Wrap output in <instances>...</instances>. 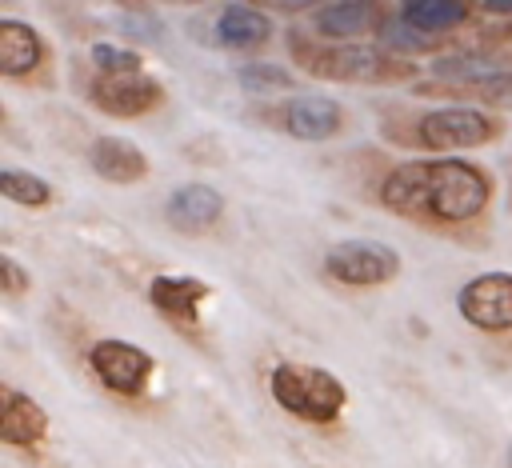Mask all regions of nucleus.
Listing matches in <instances>:
<instances>
[{"instance_id":"f257e3e1","label":"nucleus","mask_w":512,"mask_h":468,"mask_svg":"<svg viewBox=\"0 0 512 468\" xmlns=\"http://www.w3.org/2000/svg\"><path fill=\"white\" fill-rule=\"evenodd\" d=\"M380 204L404 220H424L436 228H456L484 216L492 200V172L460 156L404 160L384 172Z\"/></svg>"},{"instance_id":"6e6552de","label":"nucleus","mask_w":512,"mask_h":468,"mask_svg":"<svg viewBox=\"0 0 512 468\" xmlns=\"http://www.w3.org/2000/svg\"><path fill=\"white\" fill-rule=\"evenodd\" d=\"M456 308L480 332H512V272H480L464 280Z\"/></svg>"},{"instance_id":"423d86ee","label":"nucleus","mask_w":512,"mask_h":468,"mask_svg":"<svg viewBox=\"0 0 512 468\" xmlns=\"http://www.w3.org/2000/svg\"><path fill=\"white\" fill-rule=\"evenodd\" d=\"M88 368L92 376L116 392V396H144L148 384H152V372H156V360L140 348V344H128V340H116V336H104L88 348Z\"/></svg>"},{"instance_id":"ddd939ff","label":"nucleus","mask_w":512,"mask_h":468,"mask_svg":"<svg viewBox=\"0 0 512 468\" xmlns=\"http://www.w3.org/2000/svg\"><path fill=\"white\" fill-rule=\"evenodd\" d=\"M48 436V412L20 388H0V440L8 448H36Z\"/></svg>"},{"instance_id":"393cba45","label":"nucleus","mask_w":512,"mask_h":468,"mask_svg":"<svg viewBox=\"0 0 512 468\" xmlns=\"http://www.w3.org/2000/svg\"><path fill=\"white\" fill-rule=\"evenodd\" d=\"M504 460H508V468H512V444H508V456H504Z\"/></svg>"},{"instance_id":"dca6fc26","label":"nucleus","mask_w":512,"mask_h":468,"mask_svg":"<svg viewBox=\"0 0 512 468\" xmlns=\"http://www.w3.org/2000/svg\"><path fill=\"white\" fill-rule=\"evenodd\" d=\"M44 60H48L44 36H40L32 24L4 16V20H0V72H4L8 80H24V76H32Z\"/></svg>"},{"instance_id":"20e7f679","label":"nucleus","mask_w":512,"mask_h":468,"mask_svg":"<svg viewBox=\"0 0 512 468\" xmlns=\"http://www.w3.org/2000/svg\"><path fill=\"white\" fill-rule=\"evenodd\" d=\"M504 136V120L484 112L480 104H444L424 112L412 124V140L436 156H452L460 148H480Z\"/></svg>"},{"instance_id":"4468645a","label":"nucleus","mask_w":512,"mask_h":468,"mask_svg":"<svg viewBox=\"0 0 512 468\" xmlns=\"http://www.w3.org/2000/svg\"><path fill=\"white\" fill-rule=\"evenodd\" d=\"M88 164L108 184H140L148 176V168H152L144 148L124 140V136H96L88 144Z\"/></svg>"},{"instance_id":"5701e85b","label":"nucleus","mask_w":512,"mask_h":468,"mask_svg":"<svg viewBox=\"0 0 512 468\" xmlns=\"http://www.w3.org/2000/svg\"><path fill=\"white\" fill-rule=\"evenodd\" d=\"M276 12H304V8H320V0H260Z\"/></svg>"},{"instance_id":"a878e982","label":"nucleus","mask_w":512,"mask_h":468,"mask_svg":"<svg viewBox=\"0 0 512 468\" xmlns=\"http://www.w3.org/2000/svg\"><path fill=\"white\" fill-rule=\"evenodd\" d=\"M180 4H204V0H180Z\"/></svg>"},{"instance_id":"2eb2a0df","label":"nucleus","mask_w":512,"mask_h":468,"mask_svg":"<svg viewBox=\"0 0 512 468\" xmlns=\"http://www.w3.org/2000/svg\"><path fill=\"white\" fill-rule=\"evenodd\" d=\"M272 16L256 4H244V0H232L220 8L216 16V40L232 52H256L272 40Z\"/></svg>"},{"instance_id":"0eeeda50","label":"nucleus","mask_w":512,"mask_h":468,"mask_svg":"<svg viewBox=\"0 0 512 468\" xmlns=\"http://www.w3.org/2000/svg\"><path fill=\"white\" fill-rule=\"evenodd\" d=\"M88 100L104 116L136 120V116H144V112L164 104V88L144 68H136V72H96V80L88 88Z\"/></svg>"},{"instance_id":"b1692460","label":"nucleus","mask_w":512,"mask_h":468,"mask_svg":"<svg viewBox=\"0 0 512 468\" xmlns=\"http://www.w3.org/2000/svg\"><path fill=\"white\" fill-rule=\"evenodd\" d=\"M480 12H488V16H512V0H480Z\"/></svg>"},{"instance_id":"f3484780","label":"nucleus","mask_w":512,"mask_h":468,"mask_svg":"<svg viewBox=\"0 0 512 468\" xmlns=\"http://www.w3.org/2000/svg\"><path fill=\"white\" fill-rule=\"evenodd\" d=\"M472 4L468 0H400V20L424 36H444L468 20Z\"/></svg>"},{"instance_id":"412c9836","label":"nucleus","mask_w":512,"mask_h":468,"mask_svg":"<svg viewBox=\"0 0 512 468\" xmlns=\"http://www.w3.org/2000/svg\"><path fill=\"white\" fill-rule=\"evenodd\" d=\"M92 64L96 72H136L144 68V56L120 44H92Z\"/></svg>"},{"instance_id":"f8f14e48","label":"nucleus","mask_w":512,"mask_h":468,"mask_svg":"<svg viewBox=\"0 0 512 468\" xmlns=\"http://www.w3.org/2000/svg\"><path fill=\"white\" fill-rule=\"evenodd\" d=\"M376 28H380V4L376 0H328L312 16V32L320 40H332V44L364 40Z\"/></svg>"},{"instance_id":"1a4fd4ad","label":"nucleus","mask_w":512,"mask_h":468,"mask_svg":"<svg viewBox=\"0 0 512 468\" xmlns=\"http://www.w3.org/2000/svg\"><path fill=\"white\" fill-rule=\"evenodd\" d=\"M268 116H276V124L296 136V140H332L344 128V104L324 96V92H304V96H288L284 104L268 108Z\"/></svg>"},{"instance_id":"aec40b11","label":"nucleus","mask_w":512,"mask_h":468,"mask_svg":"<svg viewBox=\"0 0 512 468\" xmlns=\"http://www.w3.org/2000/svg\"><path fill=\"white\" fill-rule=\"evenodd\" d=\"M236 84L244 92H256V96H268V92H288L296 84V76L284 68V64H272V60H252V64H240L236 68Z\"/></svg>"},{"instance_id":"7ed1b4c3","label":"nucleus","mask_w":512,"mask_h":468,"mask_svg":"<svg viewBox=\"0 0 512 468\" xmlns=\"http://www.w3.org/2000/svg\"><path fill=\"white\" fill-rule=\"evenodd\" d=\"M268 392L288 416L308 420V424H332L348 404V388L336 372L300 364V360L276 364L268 376Z\"/></svg>"},{"instance_id":"bb28decb","label":"nucleus","mask_w":512,"mask_h":468,"mask_svg":"<svg viewBox=\"0 0 512 468\" xmlns=\"http://www.w3.org/2000/svg\"><path fill=\"white\" fill-rule=\"evenodd\" d=\"M120 4H140V0H120Z\"/></svg>"},{"instance_id":"9d476101","label":"nucleus","mask_w":512,"mask_h":468,"mask_svg":"<svg viewBox=\"0 0 512 468\" xmlns=\"http://www.w3.org/2000/svg\"><path fill=\"white\" fill-rule=\"evenodd\" d=\"M208 296H212V284H204L200 276L164 272V276H152V284H148V304L168 324H176L180 332H196L200 328V308H204Z\"/></svg>"},{"instance_id":"a211bd4d","label":"nucleus","mask_w":512,"mask_h":468,"mask_svg":"<svg viewBox=\"0 0 512 468\" xmlns=\"http://www.w3.org/2000/svg\"><path fill=\"white\" fill-rule=\"evenodd\" d=\"M424 92H444V96H464L468 104H496V108H512V68H488L464 84H428Z\"/></svg>"},{"instance_id":"4be33fe9","label":"nucleus","mask_w":512,"mask_h":468,"mask_svg":"<svg viewBox=\"0 0 512 468\" xmlns=\"http://www.w3.org/2000/svg\"><path fill=\"white\" fill-rule=\"evenodd\" d=\"M0 288H4V296H8V300H20V296L32 288L28 268H24L12 252H4V256H0Z\"/></svg>"},{"instance_id":"39448f33","label":"nucleus","mask_w":512,"mask_h":468,"mask_svg":"<svg viewBox=\"0 0 512 468\" xmlns=\"http://www.w3.org/2000/svg\"><path fill=\"white\" fill-rule=\"evenodd\" d=\"M324 272L344 288H376L400 276V256L376 240H336L324 252Z\"/></svg>"},{"instance_id":"9b49d317","label":"nucleus","mask_w":512,"mask_h":468,"mask_svg":"<svg viewBox=\"0 0 512 468\" xmlns=\"http://www.w3.org/2000/svg\"><path fill=\"white\" fill-rule=\"evenodd\" d=\"M220 220H224V196L204 180L180 184L164 204V224L180 236H204Z\"/></svg>"},{"instance_id":"f03ea898","label":"nucleus","mask_w":512,"mask_h":468,"mask_svg":"<svg viewBox=\"0 0 512 468\" xmlns=\"http://www.w3.org/2000/svg\"><path fill=\"white\" fill-rule=\"evenodd\" d=\"M288 52L292 60L316 76V80H336V84H404L416 80V60L388 52L384 44H368V40H352V44H308V36L292 32L288 36Z\"/></svg>"},{"instance_id":"6ab92c4d","label":"nucleus","mask_w":512,"mask_h":468,"mask_svg":"<svg viewBox=\"0 0 512 468\" xmlns=\"http://www.w3.org/2000/svg\"><path fill=\"white\" fill-rule=\"evenodd\" d=\"M0 196L24 208H44L52 200V188L44 176L24 172V168H0Z\"/></svg>"}]
</instances>
